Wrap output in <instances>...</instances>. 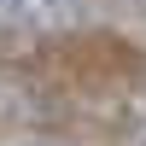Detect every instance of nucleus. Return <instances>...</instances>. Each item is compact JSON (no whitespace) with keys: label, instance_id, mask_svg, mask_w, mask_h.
I'll use <instances>...</instances> for the list:
<instances>
[{"label":"nucleus","instance_id":"f257e3e1","mask_svg":"<svg viewBox=\"0 0 146 146\" xmlns=\"http://www.w3.org/2000/svg\"><path fill=\"white\" fill-rule=\"evenodd\" d=\"M0 23L35 41H64L88 23V0H0Z\"/></svg>","mask_w":146,"mask_h":146}]
</instances>
